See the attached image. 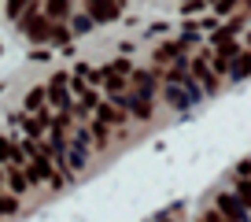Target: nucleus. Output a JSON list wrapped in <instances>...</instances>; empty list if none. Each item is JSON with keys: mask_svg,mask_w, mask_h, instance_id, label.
<instances>
[{"mask_svg": "<svg viewBox=\"0 0 251 222\" xmlns=\"http://www.w3.org/2000/svg\"><path fill=\"white\" fill-rule=\"evenodd\" d=\"M8 185H11V196H23L30 189V178L19 170V166H8Z\"/></svg>", "mask_w": 251, "mask_h": 222, "instance_id": "nucleus-13", "label": "nucleus"}, {"mask_svg": "<svg viewBox=\"0 0 251 222\" xmlns=\"http://www.w3.org/2000/svg\"><path fill=\"white\" fill-rule=\"evenodd\" d=\"M240 26H244V15H240V19H229V26H222V30H218V33H214V37H211V41H214V45H226V41H229V37H233V33H236V30H240Z\"/></svg>", "mask_w": 251, "mask_h": 222, "instance_id": "nucleus-16", "label": "nucleus"}, {"mask_svg": "<svg viewBox=\"0 0 251 222\" xmlns=\"http://www.w3.org/2000/svg\"><path fill=\"white\" fill-rule=\"evenodd\" d=\"M45 100H48V93L41 85H33L30 93H26V111H30V115H37L41 108H45Z\"/></svg>", "mask_w": 251, "mask_h": 222, "instance_id": "nucleus-15", "label": "nucleus"}, {"mask_svg": "<svg viewBox=\"0 0 251 222\" xmlns=\"http://www.w3.org/2000/svg\"><path fill=\"white\" fill-rule=\"evenodd\" d=\"M233 8H236V0H218V4H214V11H218V15H229Z\"/></svg>", "mask_w": 251, "mask_h": 222, "instance_id": "nucleus-21", "label": "nucleus"}, {"mask_svg": "<svg viewBox=\"0 0 251 222\" xmlns=\"http://www.w3.org/2000/svg\"><path fill=\"white\" fill-rule=\"evenodd\" d=\"M203 222H229V219L218 211V207H214V211H207V215H203Z\"/></svg>", "mask_w": 251, "mask_h": 222, "instance_id": "nucleus-22", "label": "nucleus"}, {"mask_svg": "<svg viewBox=\"0 0 251 222\" xmlns=\"http://www.w3.org/2000/svg\"><path fill=\"white\" fill-rule=\"evenodd\" d=\"M19 211V200L15 196H0V215H15Z\"/></svg>", "mask_w": 251, "mask_h": 222, "instance_id": "nucleus-19", "label": "nucleus"}, {"mask_svg": "<svg viewBox=\"0 0 251 222\" xmlns=\"http://www.w3.org/2000/svg\"><path fill=\"white\" fill-rule=\"evenodd\" d=\"M48 41H55V45H67V41H71V30H67V26H52V37Z\"/></svg>", "mask_w": 251, "mask_h": 222, "instance_id": "nucleus-18", "label": "nucleus"}, {"mask_svg": "<svg viewBox=\"0 0 251 222\" xmlns=\"http://www.w3.org/2000/svg\"><path fill=\"white\" fill-rule=\"evenodd\" d=\"M129 82H133V93H141V96H148V100H151V96H155V89H159V74L155 71H133V74H129Z\"/></svg>", "mask_w": 251, "mask_h": 222, "instance_id": "nucleus-7", "label": "nucleus"}, {"mask_svg": "<svg viewBox=\"0 0 251 222\" xmlns=\"http://www.w3.org/2000/svg\"><path fill=\"white\" fill-rule=\"evenodd\" d=\"M218 211L226 215L229 222H248V207L236 200V193H222L218 196Z\"/></svg>", "mask_w": 251, "mask_h": 222, "instance_id": "nucleus-5", "label": "nucleus"}, {"mask_svg": "<svg viewBox=\"0 0 251 222\" xmlns=\"http://www.w3.org/2000/svg\"><path fill=\"white\" fill-rule=\"evenodd\" d=\"M93 137H96V144H107V126H103V122H93Z\"/></svg>", "mask_w": 251, "mask_h": 222, "instance_id": "nucleus-20", "label": "nucleus"}, {"mask_svg": "<svg viewBox=\"0 0 251 222\" xmlns=\"http://www.w3.org/2000/svg\"><path fill=\"white\" fill-rule=\"evenodd\" d=\"M85 11L93 23H115L122 15V4L118 0H85Z\"/></svg>", "mask_w": 251, "mask_h": 222, "instance_id": "nucleus-4", "label": "nucleus"}, {"mask_svg": "<svg viewBox=\"0 0 251 222\" xmlns=\"http://www.w3.org/2000/svg\"><path fill=\"white\" fill-rule=\"evenodd\" d=\"M118 4H126V0H118Z\"/></svg>", "mask_w": 251, "mask_h": 222, "instance_id": "nucleus-23", "label": "nucleus"}, {"mask_svg": "<svg viewBox=\"0 0 251 222\" xmlns=\"http://www.w3.org/2000/svg\"><path fill=\"white\" fill-rule=\"evenodd\" d=\"M19 163H23L19 148L8 141V137H0V166H19Z\"/></svg>", "mask_w": 251, "mask_h": 222, "instance_id": "nucleus-12", "label": "nucleus"}, {"mask_svg": "<svg viewBox=\"0 0 251 222\" xmlns=\"http://www.w3.org/2000/svg\"><path fill=\"white\" fill-rule=\"evenodd\" d=\"M45 93H48V104H55L59 111H74V100H71V78L67 74H52V82L45 85Z\"/></svg>", "mask_w": 251, "mask_h": 222, "instance_id": "nucleus-2", "label": "nucleus"}, {"mask_svg": "<svg viewBox=\"0 0 251 222\" xmlns=\"http://www.w3.org/2000/svg\"><path fill=\"white\" fill-rule=\"evenodd\" d=\"M71 15V0H48L45 4V19L48 23H59V19Z\"/></svg>", "mask_w": 251, "mask_h": 222, "instance_id": "nucleus-11", "label": "nucleus"}, {"mask_svg": "<svg viewBox=\"0 0 251 222\" xmlns=\"http://www.w3.org/2000/svg\"><path fill=\"white\" fill-rule=\"evenodd\" d=\"M192 41H196V37H177V41H170V45H163V48L155 52V63H170V59L177 63V59H181V52H185V48L192 45Z\"/></svg>", "mask_w": 251, "mask_h": 222, "instance_id": "nucleus-9", "label": "nucleus"}, {"mask_svg": "<svg viewBox=\"0 0 251 222\" xmlns=\"http://www.w3.org/2000/svg\"><path fill=\"white\" fill-rule=\"evenodd\" d=\"M111 104H118L122 111H129L137 119H151V111H155V100H148L141 93H118V96H111Z\"/></svg>", "mask_w": 251, "mask_h": 222, "instance_id": "nucleus-3", "label": "nucleus"}, {"mask_svg": "<svg viewBox=\"0 0 251 222\" xmlns=\"http://www.w3.org/2000/svg\"><path fill=\"white\" fill-rule=\"evenodd\" d=\"M248 74H251V56H248V52H240L233 63H229V78L240 82V78H248Z\"/></svg>", "mask_w": 251, "mask_h": 222, "instance_id": "nucleus-14", "label": "nucleus"}, {"mask_svg": "<svg viewBox=\"0 0 251 222\" xmlns=\"http://www.w3.org/2000/svg\"><path fill=\"white\" fill-rule=\"evenodd\" d=\"M96 122H103V126H126V111L118 108V104H96Z\"/></svg>", "mask_w": 251, "mask_h": 222, "instance_id": "nucleus-8", "label": "nucleus"}, {"mask_svg": "<svg viewBox=\"0 0 251 222\" xmlns=\"http://www.w3.org/2000/svg\"><path fill=\"white\" fill-rule=\"evenodd\" d=\"M23 26H26V33H30V41H37V45H45V41L52 37V23H48L45 15H33L30 11V15L23 19Z\"/></svg>", "mask_w": 251, "mask_h": 222, "instance_id": "nucleus-6", "label": "nucleus"}, {"mask_svg": "<svg viewBox=\"0 0 251 222\" xmlns=\"http://www.w3.org/2000/svg\"><path fill=\"white\" fill-rule=\"evenodd\" d=\"M23 159H30V170H26V178H30V182H52L55 189L63 185V178L52 170V159H48V156H45V148H37L33 141H26V144H23Z\"/></svg>", "mask_w": 251, "mask_h": 222, "instance_id": "nucleus-1", "label": "nucleus"}, {"mask_svg": "<svg viewBox=\"0 0 251 222\" xmlns=\"http://www.w3.org/2000/svg\"><path fill=\"white\" fill-rule=\"evenodd\" d=\"M166 100H170V108H192V104H196V96L188 93L185 85H166Z\"/></svg>", "mask_w": 251, "mask_h": 222, "instance_id": "nucleus-10", "label": "nucleus"}, {"mask_svg": "<svg viewBox=\"0 0 251 222\" xmlns=\"http://www.w3.org/2000/svg\"><path fill=\"white\" fill-rule=\"evenodd\" d=\"M23 8H30V0H8V19H19Z\"/></svg>", "mask_w": 251, "mask_h": 222, "instance_id": "nucleus-17", "label": "nucleus"}]
</instances>
